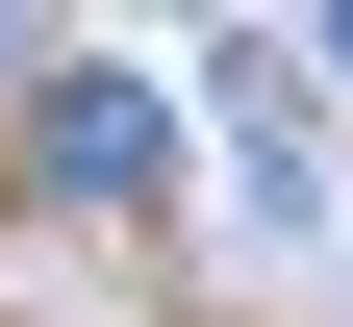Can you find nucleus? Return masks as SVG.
<instances>
[{
  "instance_id": "2",
  "label": "nucleus",
  "mask_w": 353,
  "mask_h": 327,
  "mask_svg": "<svg viewBox=\"0 0 353 327\" xmlns=\"http://www.w3.org/2000/svg\"><path fill=\"white\" fill-rule=\"evenodd\" d=\"M328 76H353V0H328Z\"/></svg>"
},
{
  "instance_id": "1",
  "label": "nucleus",
  "mask_w": 353,
  "mask_h": 327,
  "mask_svg": "<svg viewBox=\"0 0 353 327\" xmlns=\"http://www.w3.org/2000/svg\"><path fill=\"white\" fill-rule=\"evenodd\" d=\"M26 176H51V202H152V176H176V126L126 101V76H51V126H26Z\"/></svg>"
}]
</instances>
